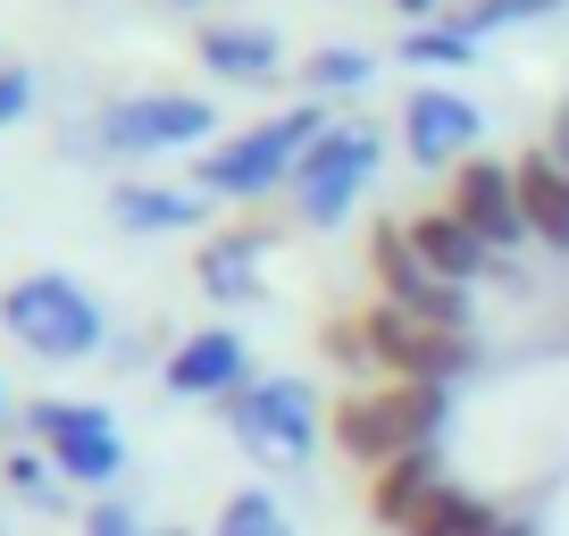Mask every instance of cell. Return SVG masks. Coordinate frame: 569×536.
Returning a JSON list of instances; mask_svg holds the SVG:
<instances>
[{"label":"cell","instance_id":"f1b7e54d","mask_svg":"<svg viewBox=\"0 0 569 536\" xmlns=\"http://www.w3.org/2000/svg\"><path fill=\"white\" fill-rule=\"evenodd\" d=\"M545 151H552V160L569 168V109H552V135H545Z\"/></svg>","mask_w":569,"mask_h":536},{"label":"cell","instance_id":"7a4b0ae2","mask_svg":"<svg viewBox=\"0 0 569 536\" xmlns=\"http://www.w3.org/2000/svg\"><path fill=\"white\" fill-rule=\"evenodd\" d=\"M327 126H336V109H327V101H293V109H277V118L227 135V143H210V151H201V168H193V185L210 201H260V193H277V185H293L302 151L319 143Z\"/></svg>","mask_w":569,"mask_h":536},{"label":"cell","instance_id":"4dcf8cb0","mask_svg":"<svg viewBox=\"0 0 569 536\" xmlns=\"http://www.w3.org/2000/svg\"><path fill=\"white\" fill-rule=\"evenodd\" d=\"M160 536H193V528H160Z\"/></svg>","mask_w":569,"mask_h":536},{"label":"cell","instance_id":"9c48e42d","mask_svg":"<svg viewBox=\"0 0 569 536\" xmlns=\"http://www.w3.org/2000/svg\"><path fill=\"white\" fill-rule=\"evenodd\" d=\"M360 260H369V302H393V310H419V319H445V327H469V294L445 286L436 268L419 260V244H410L402 218H377L369 244H360Z\"/></svg>","mask_w":569,"mask_h":536},{"label":"cell","instance_id":"2e32d148","mask_svg":"<svg viewBox=\"0 0 569 536\" xmlns=\"http://www.w3.org/2000/svg\"><path fill=\"white\" fill-rule=\"evenodd\" d=\"M519 210H528V244H545V251H569V168L552 160L545 143L536 151H519Z\"/></svg>","mask_w":569,"mask_h":536},{"label":"cell","instance_id":"ffe728a7","mask_svg":"<svg viewBox=\"0 0 569 536\" xmlns=\"http://www.w3.org/2000/svg\"><path fill=\"white\" fill-rule=\"evenodd\" d=\"M486 519H495V503H486V495H469V486H452V478H445V486H436V495L419 503V519H410L402 536H478Z\"/></svg>","mask_w":569,"mask_h":536},{"label":"cell","instance_id":"cb8c5ba5","mask_svg":"<svg viewBox=\"0 0 569 536\" xmlns=\"http://www.w3.org/2000/svg\"><path fill=\"white\" fill-rule=\"evenodd\" d=\"M319 353L336 360L352 386H369V377H377V360H369V319H360V310H336V319L319 327Z\"/></svg>","mask_w":569,"mask_h":536},{"label":"cell","instance_id":"603a6c76","mask_svg":"<svg viewBox=\"0 0 569 536\" xmlns=\"http://www.w3.org/2000/svg\"><path fill=\"white\" fill-rule=\"evenodd\" d=\"M0 478H9V495L18 503H34V512H59V503H68V478H59L51 469V453H9V461H0Z\"/></svg>","mask_w":569,"mask_h":536},{"label":"cell","instance_id":"d4e9b609","mask_svg":"<svg viewBox=\"0 0 569 536\" xmlns=\"http://www.w3.org/2000/svg\"><path fill=\"white\" fill-rule=\"evenodd\" d=\"M402 59H410V68H469L478 42H469L452 18H436V26H410V34H402Z\"/></svg>","mask_w":569,"mask_h":536},{"label":"cell","instance_id":"44dd1931","mask_svg":"<svg viewBox=\"0 0 569 536\" xmlns=\"http://www.w3.org/2000/svg\"><path fill=\"white\" fill-rule=\"evenodd\" d=\"M210 536H293V519H284V503L268 486H234L210 512Z\"/></svg>","mask_w":569,"mask_h":536},{"label":"cell","instance_id":"7402d4cb","mask_svg":"<svg viewBox=\"0 0 569 536\" xmlns=\"http://www.w3.org/2000/svg\"><path fill=\"white\" fill-rule=\"evenodd\" d=\"M569 0H469V9H452V26H461L469 42H486V34H511V26H545V18H561Z\"/></svg>","mask_w":569,"mask_h":536},{"label":"cell","instance_id":"8992f818","mask_svg":"<svg viewBox=\"0 0 569 536\" xmlns=\"http://www.w3.org/2000/svg\"><path fill=\"white\" fill-rule=\"evenodd\" d=\"M92 143L109 160H160V151H210L218 143V101L210 92H126L92 118Z\"/></svg>","mask_w":569,"mask_h":536},{"label":"cell","instance_id":"83f0119b","mask_svg":"<svg viewBox=\"0 0 569 536\" xmlns=\"http://www.w3.org/2000/svg\"><path fill=\"white\" fill-rule=\"evenodd\" d=\"M478 536H536V519H528V512H495Z\"/></svg>","mask_w":569,"mask_h":536},{"label":"cell","instance_id":"5bb4252c","mask_svg":"<svg viewBox=\"0 0 569 536\" xmlns=\"http://www.w3.org/2000/svg\"><path fill=\"white\" fill-rule=\"evenodd\" d=\"M193 51L218 85H268V76H284V42L268 26H243V18H210Z\"/></svg>","mask_w":569,"mask_h":536},{"label":"cell","instance_id":"30bf717a","mask_svg":"<svg viewBox=\"0 0 569 536\" xmlns=\"http://www.w3.org/2000/svg\"><path fill=\"white\" fill-rule=\"evenodd\" d=\"M445 210L478 235L486 251H519L528 244V210H519V168L495 160V151H469L445 177Z\"/></svg>","mask_w":569,"mask_h":536},{"label":"cell","instance_id":"3957f363","mask_svg":"<svg viewBox=\"0 0 569 536\" xmlns=\"http://www.w3.org/2000/svg\"><path fill=\"white\" fill-rule=\"evenodd\" d=\"M218 419H227V436H234V445H243L260 469H310V453H319V428H327L319 394H310L302 377H284V369H268V377H251V386H234L227 403H218Z\"/></svg>","mask_w":569,"mask_h":536},{"label":"cell","instance_id":"d6986e66","mask_svg":"<svg viewBox=\"0 0 569 536\" xmlns=\"http://www.w3.org/2000/svg\"><path fill=\"white\" fill-rule=\"evenodd\" d=\"M369 85H377V51H360V42L302 51V101H343V92H369Z\"/></svg>","mask_w":569,"mask_h":536},{"label":"cell","instance_id":"e0dca14e","mask_svg":"<svg viewBox=\"0 0 569 536\" xmlns=\"http://www.w3.org/2000/svg\"><path fill=\"white\" fill-rule=\"evenodd\" d=\"M260 251H268V227H227L201 244L193 277L210 302H260Z\"/></svg>","mask_w":569,"mask_h":536},{"label":"cell","instance_id":"5b68a950","mask_svg":"<svg viewBox=\"0 0 569 536\" xmlns=\"http://www.w3.org/2000/svg\"><path fill=\"white\" fill-rule=\"evenodd\" d=\"M377 160H386V135L377 126H360V118H336L319 135V143L302 151V168H293V218L302 227H343V218L360 210V193L377 185Z\"/></svg>","mask_w":569,"mask_h":536},{"label":"cell","instance_id":"8fae6325","mask_svg":"<svg viewBox=\"0 0 569 536\" xmlns=\"http://www.w3.org/2000/svg\"><path fill=\"white\" fill-rule=\"evenodd\" d=\"M478 135H486V118H478V101L469 92H452V85H419L402 101V151L419 168H461L469 151H478Z\"/></svg>","mask_w":569,"mask_h":536},{"label":"cell","instance_id":"ba28073f","mask_svg":"<svg viewBox=\"0 0 569 536\" xmlns=\"http://www.w3.org/2000/svg\"><path fill=\"white\" fill-rule=\"evenodd\" d=\"M369 319V360L377 377H410V386H461L478 369V327H445V319H419V310H393V302H360Z\"/></svg>","mask_w":569,"mask_h":536},{"label":"cell","instance_id":"f546056e","mask_svg":"<svg viewBox=\"0 0 569 536\" xmlns=\"http://www.w3.org/2000/svg\"><path fill=\"white\" fill-rule=\"evenodd\" d=\"M393 9H402L410 26H436V18H445V0H393Z\"/></svg>","mask_w":569,"mask_h":536},{"label":"cell","instance_id":"6da1fadb","mask_svg":"<svg viewBox=\"0 0 569 536\" xmlns=\"http://www.w3.org/2000/svg\"><path fill=\"white\" fill-rule=\"evenodd\" d=\"M452 428V386H410V377H369V386H343L327 403V445L369 478V469L427 453Z\"/></svg>","mask_w":569,"mask_h":536},{"label":"cell","instance_id":"4fadbf2b","mask_svg":"<svg viewBox=\"0 0 569 536\" xmlns=\"http://www.w3.org/2000/svg\"><path fill=\"white\" fill-rule=\"evenodd\" d=\"M436 486H445V453H436V445H427V453H402V461H386V469H369V478H360V512H369V528L402 536Z\"/></svg>","mask_w":569,"mask_h":536},{"label":"cell","instance_id":"4316f807","mask_svg":"<svg viewBox=\"0 0 569 536\" xmlns=\"http://www.w3.org/2000/svg\"><path fill=\"white\" fill-rule=\"evenodd\" d=\"M26 109H34V68H18V59H0V126H18Z\"/></svg>","mask_w":569,"mask_h":536},{"label":"cell","instance_id":"1f68e13d","mask_svg":"<svg viewBox=\"0 0 569 536\" xmlns=\"http://www.w3.org/2000/svg\"><path fill=\"white\" fill-rule=\"evenodd\" d=\"M0 419H9V394H0Z\"/></svg>","mask_w":569,"mask_h":536},{"label":"cell","instance_id":"277c9868","mask_svg":"<svg viewBox=\"0 0 569 536\" xmlns=\"http://www.w3.org/2000/svg\"><path fill=\"white\" fill-rule=\"evenodd\" d=\"M0 327H9L34 360H59V369H68V360H92L109 344L101 302L76 286L68 268H34V277H18V286L0 294Z\"/></svg>","mask_w":569,"mask_h":536},{"label":"cell","instance_id":"9a60e30c","mask_svg":"<svg viewBox=\"0 0 569 536\" xmlns=\"http://www.w3.org/2000/svg\"><path fill=\"white\" fill-rule=\"evenodd\" d=\"M402 227H410V244H419V260L436 268V277H445V286H461V294L478 286V277H495V260H502V251H486L478 235H469L461 218L445 210V201H436V210H410Z\"/></svg>","mask_w":569,"mask_h":536},{"label":"cell","instance_id":"52a82bcc","mask_svg":"<svg viewBox=\"0 0 569 536\" xmlns=\"http://www.w3.org/2000/svg\"><path fill=\"white\" fill-rule=\"evenodd\" d=\"M26 445L51 453V469L84 495H109L126 469V428L101 411V403H76V394H42L26 403Z\"/></svg>","mask_w":569,"mask_h":536},{"label":"cell","instance_id":"484cf974","mask_svg":"<svg viewBox=\"0 0 569 536\" xmlns=\"http://www.w3.org/2000/svg\"><path fill=\"white\" fill-rule=\"evenodd\" d=\"M76 528L84 536H160V528H142V512L126 495H92L84 512H76Z\"/></svg>","mask_w":569,"mask_h":536},{"label":"cell","instance_id":"7c38bea8","mask_svg":"<svg viewBox=\"0 0 569 536\" xmlns=\"http://www.w3.org/2000/svg\"><path fill=\"white\" fill-rule=\"evenodd\" d=\"M251 344H243V327H193L184 344H168V369H160V386L177 394V403H227L234 386H251Z\"/></svg>","mask_w":569,"mask_h":536},{"label":"cell","instance_id":"ac0fdd59","mask_svg":"<svg viewBox=\"0 0 569 536\" xmlns=\"http://www.w3.org/2000/svg\"><path fill=\"white\" fill-rule=\"evenodd\" d=\"M109 218H118L126 235H184L210 218V193L201 185H118L109 193Z\"/></svg>","mask_w":569,"mask_h":536}]
</instances>
